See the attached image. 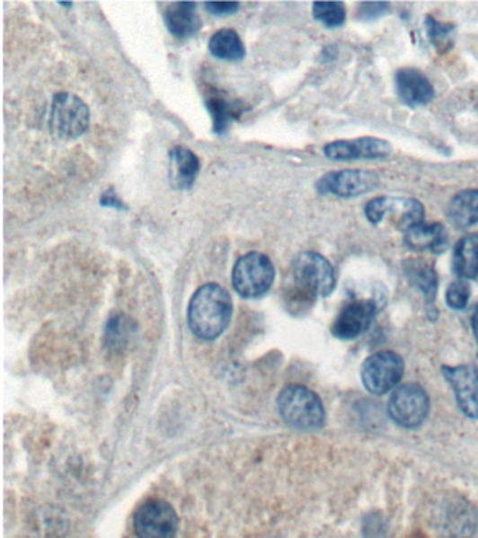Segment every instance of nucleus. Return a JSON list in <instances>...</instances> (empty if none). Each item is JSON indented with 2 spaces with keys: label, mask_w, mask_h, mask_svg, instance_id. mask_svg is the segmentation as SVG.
Listing matches in <instances>:
<instances>
[{
  "label": "nucleus",
  "mask_w": 478,
  "mask_h": 538,
  "mask_svg": "<svg viewBox=\"0 0 478 538\" xmlns=\"http://www.w3.org/2000/svg\"><path fill=\"white\" fill-rule=\"evenodd\" d=\"M229 292L217 284H207L195 292L189 306V325L199 340L212 341L226 330L232 320Z\"/></svg>",
  "instance_id": "f257e3e1"
},
{
  "label": "nucleus",
  "mask_w": 478,
  "mask_h": 538,
  "mask_svg": "<svg viewBox=\"0 0 478 538\" xmlns=\"http://www.w3.org/2000/svg\"><path fill=\"white\" fill-rule=\"evenodd\" d=\"M404 243L408 249L440 254L449 243L447 227L442 224H421L405 232Z\"/></svg>",
  "instance_id": "f3484780"
},
{
  "label": "nucleus",
  "mask_w": 478,
  "mask_h": 538,
  "mask_svg": "<svg viewBox=\"0 0 478 538\" xmlns=\"http://www.w3.org/2000/svg\"><path fill=\"white\" fill-rule=\"evenodd\" d=\"M102 205H104V207H119V209H124L125 207L119 198H117V195H115L114 190L112 191L110 190V191L102 195Z\"/></svg>",
  "instance_id": "c756f323"
},
{
  "label": "nucleus",
  "mask_w": 478,
  "mask_h": 538,
  "mask_svg": "<svg viewBox=\"0 0 478 538\" xmlns=\"http://www.w3.org/2000/svg\"><path fill=\"white\" fill-rule=\"evenodd\" d=\"M403 269H404L408 282L424 295L428 306H434L438 295V285H439L434 268L420 260H407L403 264Z\"/></svg>",
  "instance_id": "6ab92c4d"
},
{
  "label": "nucleus",
  "mask_w": 478,
  "mask_h": 538,
  "mask_svg": "<svg viewBox=\"0 0 478 538\" xmlns=\"http://www.w3.org/2000/svg\"><path fill=\"white\" fill-rule=\"evenodd\" d=\"M404 376V360L393 350L370 355L360 369L365 389L373 395H385L395 389Z\"/></svg>",
  "instance_id": "1a4fd4ad"
},
{
  "label": "nucleus",
  "mask_w": 478,
  "mask_h": 538,
  "mask_svg": "<svg viewBox=\"0 0 478 538\" xmlns=\"http://www.w3.org/2000/svg\"><path fill=\"white\" fill-rule=\"evenodd\" d=\"M442 373L452 387L463 414L478 419V367L474 365L443 366Z\"/></svg>",
  "instance_id": "ddd939ff"
},
{
  "label": "nucleus",
  "mask_w": 478,
  "mask_h": 538,
  "mask_svg": "<svg viewBox=\"0 0 478 538\" xmlns=\"http://www.w3.org/2000/svg\"><path fill=\"white\" fill-rule=\"evenodd\" d=\"M134 530L137 538H176L179 517L164 500H147L135 513Z\"/></svg>",
  "instance_id": "9d476101"
},
{
  "label": "nucleus",
  "mask_w": 478,
  "mask_h": 538,
  "mask_svg": "<svg viewBox=\"0 0 478 538\" xmlns=\"http://www.w3.org/2000/svg\"><path fill=\"white\" fill-rule=\"evenodd\" d=\"M278 411L285 424L300 430L320 429L325 422L324 405L305 385H288L278 397Z\"/></svg>",
  "instance_id": "7ed1b4c3"
},
{
  "label": "nucleus",
  "mask_w": 478,
  "mask_h": 538,
  "mask_svg": "<svg viewBox=\"0 0 478 538\" xmlns=\"http://www.w3.org/2000/svg\"><path fill=\"white\" fill-rule=\"evenodd\" d=\"M313 16L323 26L335 29L344 24L347 9L342 2H316L313 4Z\"/></svg>",
  "instance_id": "393cba45"
},
{
  "label": "nucleus",
  "mask_w": 478,
  "mask_h": 538,
  "mask_svg": "<svg viewBox=\"0 0 478 538\" xmlns=\"http://www.w3.org/2000/svg\"><path fill=\"white\" fill-rule=\"evenodd\" d=\"M164 22L167 30L180 40L192 37L202 27L201 19L197 13V4L190 2L170 4L164 13Z\"/></svg>",
  "instance_id": "a211bd4d"
},
{
  "label": "nucleus",
  "mask_w": 478,
  "mask_h": 538,
  "mask_svg": "<svg viewBox=\"0 0 478 538\" xmlns=\"http://www.w3.org/2000/svg\"><path fill=\"white\" fill-rule=\"evenodd\" d=\"M390 4H359V9H358V14H359L360 20H367V22H372V20L380 19L385 14L389 13Z\"/></svg>",
  "instance_id": "cd10ccee"
},
{
  "label": "nucleus",
  "mask_w": 478,
  "mask_h": 538,
  "mask_svg": "<svg viewBox=\"0 0 478 538\" xmlns=\"http://www.w3.org/2000/svg\"><path fill=\"white\" fill-rule=\"evenodd\" d=\"M370 224L379 225L385 220L402 232H408L424 224V205L414 198L377 197L365 207Z\"/></svg>",
  "instance_id": "39448f33"
},
{
  "label": "nucleus",
  "mask_w": 478,
  "mask_h": 538,
  "mask_svg": "<svg viewBox=\"0 0 478 538\" xmlns=\"http://www.w3.org/2000/svg\"><path fill=\"white\" fill-rule=\"evenodd\" d=\"M205 7L209 13L222 17L236 13L239 10V4L236 2H211V4H205Z\"/></svg>",
  "instance_id": "c85d7f7f"
},
{
  "label": "nucleus",
  "mask_w": 478,
  "mask_h": 538,
  "mask_svg": "<svg viewBox=\"0 0 478 538\" xmlns=\"http://www.w3.org/2000/svg\"><path fill=\"white\" fill-rule=\"evenodd\" d=\"M90 111L86 102L71 93H58L51 105V131L55 137L71 140L87 131Z\"/></svg>",
  "instance_id": "6e6552de"
},
{
  "label": "nucleus",
  "mask_w": 478,
  "mask_h": 538,
  "mask_svg": "<svg viewBox=\"0 0 478 538\" xmlns=\"http://www.w3.org/2000/svg\"><path fill=\"white\" fill-rule=\"evenodd\" d=\"M61 6L71 7L72 4H61Z\"/></svg>",
  "instance_id": "2f4dec72"
},
{
  "label": "nucleus",
  "mask_w": 478,
  "mask_h": 538,
  "mask_svg": "<svg viewBox=\"0 0 478 538\" xmlns=\"http://www.w3.org/2000/svg\"><path fill=\"white\" fill-rule=\"evenodd\" d=\"M387 411L395 424L404 429H417L430 411L429 395L417 383H407L395 389L387 404Z\"/></svg>",
  "instance_id": "0eeeda50"
},
{
  "label": "nucleus",
  "mask_w": 478,
  "mask_h": 538,
  "mask_svg": "<svg viewBox=\"0 0 478 538\" xmlns=\"http://www.w3.org/2000/svg\"><path fill=\"white\" fill-rule=\"evenodd\" d=\"M395 90L408 107H421L434 99L435 90L429 79L414 67H403L395 74Z\"/></svg>",
  "instance_id": "2eb2a0df"
},
{
  "label": "nucleus",
  "mask_w": 478,
  "mask_h": 538,
  "mask_svg": "<svg viewBox=\"0 0 478 538\" xmlns=\"http://www.w3.org/2000/svg\"><path fill=\"white\" fill-rule=\"evenodd\" d=\"M125 322H127V319L122 317V315L111 319L109 329H107V340H110V342H111V347H122V344L127 341L129 327H128Z\"/></svg>",
  "instance_id": "bb28decb"
},
{
  "label": "nucleus",
  "mask_w": 478,
  "mask_h": 538,
  "mask_svg": "<svg viewBox=\"0 0 478 538\" xmlns=\"http://www.w3.org/2000/svg\"><path fill=\"white\" fill-rule=\"evenodd\" d=\"M392 145L379 137H359L354 140H335L325 145L324 154L332 160L385 159L392 154Z\"/></svg>",
  "instance_id": "4468645a"
},
{
  "label": "nucleus",
  "mask_w": 478,
  "mask_h": 538,
  "mask_svg": "<svg viewBox=\"0 0 478 538\" xmlns=\"http://www.w3.org/2000/svg\"><path fill=\"white\" fill-rule=\"evenodd\" d=\"M207 105L214 119V132L224 134L229 128L230 122L242 114L237 102L227 101L222 96H211L207 99Z\"/></svg>",
  "instance_id": "5701e85b"
},
{
  "label": "nucleus",
  "mask_w": 478,
  "mask_h": 538,
  "mask_svg": "<svg viewBox=\"0 0 478 538\" xmlns=\"http://www.w3.org/2000/svg\"><path fill=\"white\" fill-rule=\"evenodd\" d=\"M379 312V302L375 299L354 300L342 307L332 322V332L340 340H354L370 329Z\"/></svg>",
  "instance_id": "f8f14e48"
},
{
  "label": "nucleus",
  "mask_w": 478,
  "mask_h": 538,
  "mask_svg": "<svg viewBox=\"0 0 478 538\" xmlns=\"http://www.w3.org/2000/svg\"><path fill=\"white\" fill-rule=\"evenodd\" d=\"M453 272L460 279L478 278V233L463 237L453 250Z\"/></svg>",
  "instance_id": "aec40b11"
},
{
  "label": "nucleus",
  "mask_w": 478,
  "mask_h": 538,
  "mask_svg": "<svg viewBox=\"0 0 478 538\" xmlns=\"http://www.w3.org/2000/svg\"><path fill=\"white\" fill-rule=\"evenodd\" d=\"M425 27H427L428 39L438 52L445 54L452 49L453 32H455L452 22H439L435 17L428 16L425 20Z\"/></svg>",
  "instance_id": "b1692460"
},
{
  "label": "nucleus",
  "mask_w": 478,
  "mask_h": 538,
  "mask_svg": "<svg viewBox=\"0 0 478 538\" xmlns=\"http://www.w3.org/2000/svg\"><path fill=\"white\" fill-rule=\"evenodd\" d=\"M232 280L233 287L240 296L246 299L264 296L274 284V264L261 252H249L237 260Z\"/></svg>",
  "instance_id": "20e7f679"
},
{
  "label": "nucleus",
  "mask_w": 478,
  "mask_h": 538,
  "mask_svg": "<svg viewBox=\"0 0 478 538\" xmlns=\"http://www.w3.org/2000/svg\"><path fill=\"white\" fill-rule=\"evenodd\" d=\"M379 177L365 170H342L327 172L317 181L316 190L323 195L340 198L359 197L376 189Z\"/></svg>",
  "instance_id": "9b49d317"
},
{
  "label": "nucleus",
  "mask_w": 478,
  "mask_h": 538,
  "mask_svg": "<svg viewBox=\"0 0 478 538\" xmlns=\"http://www.w3.org/2000/svg\"><path fill=\"white\" fill-rule=\"evenodd\" d=\"M472 329L475 342H477L478 345V303L477 306H475L474 313H473L472 315Z\"/></svg>",
  "instance_id": "7c9ffc66"
},
{
  "label": "nucleus",
  "mask_w": 478,
  "mask_h": 538,
  "mask_svg": "<svg viewBox=\"0 0 478 538\" xmlns=\"http://www.w3.org/2000/svg\"><path fill=\"white\" fill-rule=\"evenodd\" d=\"M450 222L459 229L478 224V190H465L452 198L447 207Z\"/></svg>",
  "instance_id": "412c9836"
},
{
  "label": "nucleus",
  "mask_w": 478,
  "mask_h": 538,
  "mask_svg": "<svg viewBox=\"0 0 478 538\" xmlns=\"http://www.w3.org/2000/svg\"><path fill=\"white\" fill-rule=\"evenodd\" d=\"M199 159L184 146L173 147L169 157V177L173 189L190 190L199 174Z\"/></svg>",
  "instance_id": "dca6fc26"
},
{
  "label": "nucleus",
  "mask_w": 478,
  "mask_h": 538,
  "mask_svg": "<svg viewBox=\"0 0 478 538\" xmlns=\"http://www.w3.org/2000/svg\"><path fill=\"white\" fill-rule=\"evenodd\" d=\"M432 523L440 537L470 538L477 530L478 513L469 500L455 495L435 507Z\"/></svg>",
  "instance_id": "423d86ee"
},
{
  "label": "nucleus",
  "mask_w": 478,
  "mask_h": 538,
  "mask_svg": "<svg viewBox=\"0 0 478 538\" xmlns=\"http://www.w3.org/2000/svg\"><path fill=\"white\" fill-rule=\"evenodd\" d=\"M470 295H472V289H470L467 280H455L447 290V306L453 310L465 309L467 303H469Z\"/></svg>",
  "instance_id": "a878e982"
},
{
  "label": "nucleus",
  "mask_w": 478,
  "mask_h": 538,
  "mask_svg": "<svg viewBox=\"0 0 478 538\" xmlns=\"http://www.w3.org/2000/svg\"><path fill=\"white\" fill-rule=\"evenodd\" d=\"M294 287L289 290L290 304H306L317 297L332 294L337 285L334 268L329 260L314 251H303L292 262Z\"/></svg>",
  "instance_id": "f03ea898"
},
{
  "label": "nucleus",
  "mask_w": 478,
  "mask_h": 538,
  "mask_svg": "<svg viewBox=\"0 0 478 538\" xmlns=\"http://www.w3.org/2000/svg\"><path fill=\"white\" fill-rule=\"evenodd\" d=\"M208 49L222 61L237 62L246 57V47L239 34L232 29L217 30L209 39Z\"/></svg>",
  "instance_id": "4be33fe9"
}]
</instances>
